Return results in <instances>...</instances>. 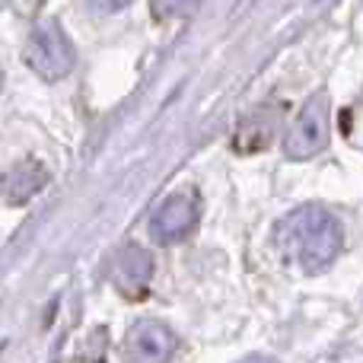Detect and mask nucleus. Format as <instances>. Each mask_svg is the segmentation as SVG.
I'll return each instance as SVG.
<instances>
[{"label": "nucleus", "instance_id": "f257e3e1", "mask_svg": "<svg viewBox=\"0 0 363 363\" xmlns=\"http://www.w3.org/2000/svg\"><path fill=\"white\" fill-rule=\"evenodd\" d=\"M255 363H258V360H255Z\"/></svg>", "mask_w": 363, "mask_h": 363}]
</instances>
